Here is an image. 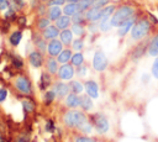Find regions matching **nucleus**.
Listing matches in <instances>:
<instances>
[{
    "instance_id": "nucleus-1",
    "label": "nucleus",
    "mask_w": 158,
    "mask_h": 142,
    "mask_svg": "<svg viewBox=\"0 0 158 142\" xmlns=\"http://www.w3.org/2000/svg\"><path fill=\"white\" fill-rule=\"evenodd\" d=\"M153 28V23L152 21L149 20V17H146V16H142V17H138L130 32L131 35V40L135 41V42H139V41H143L146 37L149 36L151 31Z\"/></svg>"
},
{
    "instance_id": "nucleus-2",
    "label": "nucleus",
    "mask_w": 158,
    "mask_h": 142,
    "mask_svg": "<svg viewBox=\"0 0 158 142\" xmlns=\"http://www.w3.org/2000/svg\"><path fill=\"white\" fill-rule=\"evenodd\" d=\"M133 16H137V9H136V6L130 5V4H121V5H118L116 7L114 15L110 19L111 26L117 28L121 23H123L125 21L130 20Z\"/></svg>"
},
{
    "instance_id": "nucleus-3",
    "label": "nucleus",
    "mask_w": 158,
    "mask_h": 142,
    "mask_svg": "<svg viewBox=\"0 0 158 142\" xmlns=\"http://www.w3.org/2000/svg\"><path fill=\"white\" fill-rule=\"evenodd\" d=\"M63 123L68 128H79L85 121H88V116L85 115V111L78 110V109H68L63 114Z\"/></svg>"
},
{
    "instance_id": "nucleus-4",
    "label": "nucleus",
    "mask_w": 158,
    "mask_h": 142,
    "mask_svg": "<svg viewBox=\"0 0 158 142\" xmlns=\"http://www.w3.org/2000/svg\"><path fill=\"white\" fill-rule=\"evenodd\" d=\"M12 86H14V89L19 94H21L23 96H31L33 94L32 81L28 78V75L25 74V73H20V74H17V75L14 77V79H12Z\"/></svg>"
},
{
    "instance_id": "nucleus-5",
    "label": "nucleus",
    "mask_w": 158,
    "mask_h": 142,
    "mask_svg": "<svg viewBox=\"0 0 158 142\" xmlns=\"http://www.w3.org/2000/svg\"><path fill=\"white\" fill-rule=\"evenodd\" d=\"M89 120L91 121V123H93V126L98 133H100V135L107 133V131L110 128V123H109L107 117L104 114H100V112L93 114V115H90Z\"/></svg>"
},
{
    "instance_id": "nucleus-6",
    "label": "nucleus",
    "mask_w": 158,
    "mask_h": 142,
    "mask_svg": "<svg viewBox=\"0 0 158 142\" xmlns=\"http://www.w3.org/2000/svg\"><path fill=\"white\" fill-rule=\"evenodd\" d=\"M109 65V61H107V57L105 54V52L102 49H96L94 52V56H93V59H91V67L95 72H104L106 70Z\"/></svg>"
},
{
    "instance_id": "nucleus-7",
    "label": "nucleus",
    "mask_w": 158,
    "mask_h": 142,
    "mask_svg": "<svg viewBox=\"0 0 158 142\" xmlns=\"http://www.w3.org/2000/svg\"><path fill=\"white\" fill-rule=\"evenodd\" d=\"M44 54L42 53V52H40L38 49H36V48H33L32 51H30V53H28V56H27V62H28V64L32 67V68H35V69H40V68H42L43 67V64H44Z\"/></svg>"
},
{
    "instance_id": "nucleus-8",
    "label": "nucleus",
    "mask_w": 158,
    "mask_h": 142,
    "mask_svg": "<svg viewBox=\"0 0 158 142\" xmlns=\"http://www.w3.org/2000/svg\"><path fill=\"white\" fill-rule=\"evenodd\" d=\"M75 75V67H73L70 63H65V64H60L58 73H57V78L59 80L63 81H70Z\"/></svg>"
},
{
    "instance_id": "nucleus-9",
    "label": "nucleus",
    "mask_w": 158,
    "mask_h": 142,
    "mask_svg": "<svg viewBox=\"0 0 158 142\" xmlns=\"http://www.w3.org/2000/svg\"><path fill=\"white\" fill-rule=\"evenodd\" d=\"M52 89L54 90V93L57 94V98L58 99H63L70 93V88H69V83H65L63 80H57L52 84Z\"/></svg>"
},
{
    "instance_id": "nucleus-10",
    "label": "nucleus",
    "mask_w": 158,
    "mask_h": 142,
    "mask_svg": "<svg viewBox=\"0 0 158 142\" xmlns=\"http://www.w3.org/2000/svg\"><path fill=\"white\" fill-rule=\"evenodd\" d=\"M63 48H64V44L60 42L59 38L51 40L48 41V44H47V54L49 57H57L62 52Z\"/></svg>"
},
{
    "instance_id": "nucleus-11",
    "label": "nucleus",
    "mask_w": 158,
    "mask_h": 142,
    "mask_svg": "<svg viewBox=\"0 0 158 142\" xmlns=\"http://www.w3.org/2000/svg\"><path fill=\"white\" fill-rule=\"evenodd\" d=\"M32 43H33V47L36 48V49H38L40 52H42L43 54H46L47 53V44H48V42H47V40L42 36V33L40 32H35L33 35H32Z\"/></svg>"
},
{
    "instance_id": "nucleus-12",
    "label": "nucleus",
    "mask_w": 158,
    "mask_h": 142,
    "mask_svg": "<svg viewBox=\"0 0 158 142\" xmlns=\"http://www.w3.org/2000/svg\"><path fill=\"white\" fill-rule=\"evenodd\" d=\"M136 20H137V16H133V17H131L130 20H127V21H125L123 23H121V25L117 27V36H118L120 38H122V37H125L127 33H130L131 30H132V27H133V25H135V22H136Z\"/></svg>"
},
{
    "instance_id": "nucleus-13",
    "label": "nucleus",
    "mask_w": 158,
    "mask_h": 142,
    "mask_svg": "<svg viewBox=\"0 0 158 142\" xmlns=\"http://www.w3.org/2000/svg\"><path fill=\"white\" fill-rule=\"evenodd\" d=\"M84 89L85 93L91 98V99H98L99 98V85L95 80L89 79L84 81Z\"/></svg>"
},
{
    "instance_id": "nucleus-14",
    "label": "nucleus",
    "mask_w": 158,
    "mask_h": 142,
    "mask_svg": "<svg viewBox=\"0 0 158 142\" xmlns=\"http://www.w3.org/2000/svg\"><path fill=\"white\" fill-rule=\"evenodd\" d=\"M102 16V9L91 6L89 10L85 11V19L88 22H99Z\"/></svg>"
},
{
    "instance_id": "nucleus-15",
    "label": "nucleus",
    "mask_w": 158,
    "mask_h": 142,
    "mask_svg": "<svg viewBox=\"0 0 158 142\" xmlns=\"http://www.w3.org/2000/svg\"><path fill=\"white\" fill-rule=\"evenodd\" d=\"M64 105L68 109H78V107H80V95L70 91L64 98Z\"/></svg>"
},
{
    "instance_id": "nucleus-16",
    "label": "nucleus",
    "mask_w": 158,
    "mask_h": 142,
    "mask_svg": "<svg viewBox=\"0 0 158 142\" xmlns=\"http://www.w3.org/2000/svg\"><path fill=\"white\" fill-rule=\"evenodd\" d=\"M147 47H148V42H141L139 41V43L132 49V52H131V59L132 61H138V59H141L146 53H147Z\"/></svg>"
},
{
    "instance_id": "nucleus-17",
    "label": "nucleus",
    "mask_w": 158,
    "mask_h": 142,
    "mask_svg": "<svg viewBox=\"0 0 158 142\" xmlns=\"http://www.w3.org/2000/svg\"><path fill=\"white\" fill-rule=\"evenodd\" d=\"M147 54L149 57H157L158 56V32H156L151 38L148 40V47H147Z\"/></svg>"
},
{
    "instance_id": "nucleus-18",
    "label": "nucleus",
    "mask_w": 158,
    "mask_h": 142,
    "mask_svg": "<svg viewBox=\"0 0 158 142\" xmlns=\"http://www.w3.org/2000/svg\"><path fill=\"white\" fill-rule=\"evenodd\" d=\"M42 36L47 40V41H51V40H54V38H58L59 37V33H60V30L54 25V23H51L48 27H46L42 32Z\"/></svg>"
},
{
    "instance_id": "nucleus-19",
    "label": "nucleus",
    "mask_w": 158,
    "mask_h": 142,
    "mask_svg": "<svg viewBox=\"0 0 158 142\" xmlns=\"http://www.w3.org/2000/svg\"><path fill=\"white\" fill-rule=\"evenodd\" d=\"M44 65H46V70L49 74H52L53 77L57 75L58 69H59V63H58V61H57L56 57H49L48 56L46 58V61H44Z\"/></svg>"
},
{
    "instance_id": "nucleus-20",
    "label": "nucleus",
    "mask_w": 158,
    "mask_h": 142,
    "mask_svg": "<svg viewBox=\"0 0 158 142\" xmlns=\"http://www.w3.org/2000/svg\"><path fill=\"white\" fill-rule=\"evenodd\" d=\"M53 84V75L49 74L47 70L42 72L40 75V81H38V86L41 90H47L49 86H52Z\"/></svg>"
},
{
    "instance_id": "nucleus-21",
    "label": "nucleus",
    "mask_w": 158,
    "mask_h": 142,
    "mask_svg": "<svg viewBox=\"0 0 158 142\" xmlns=\"http://www.w3.org/2000/svg\"><path fill=\"white\" fill-rule=\"evenodd\" d=\"M22 37H23V33H22L21 30H14V31H11V33L9 35L7 42H9V44H10L12 48H16V47L20 44V42L22 41Z\"/></svg>"
},
{
    "instance_id": "nucleus-22",
    "label": "nucleus",
    "mask_w": 158,
    "mask_h": 142,
    "mask_svg": "<svg viewBox=\"0 0 158 142\" xmlns=\"http://www.w3.org/2000/svg\"><path fill=\"white\" fill-rule=\"evenodd\" d=\"M60 42L64 44V47H69L74 40V33L72 32L70 28H65V30H62L60 33H59V37Z\"/></svg>"
},
{
    "instance_id": "nucleus-23",
    "label": "nucleus",
    "mask_w": 158,
    "mask_h": 142,
    "mask_svg": "<svg viewBox=\"0 0 158 142\" xmlns=\"http://www.w3.org/2000/svg\"><path fill=\"white\" fill-rule=\"evenodd\" d=\"M63 15V9L62 6H58V5H52V6H48L47 9V16L48 19L54 22L57 19H59L60 16Z\"/></svg>"
},
{
    "instance_id": "nucleus-24",
    "label": "nucleus",
    "mask_w": 158,
    "mask_h": 142,
    "mask_svg": "<svg viewBox=\"0 0 158 142\" xmlns=\"http://www.w3.org/2000/svg\"><path fill=\"white\" fill-rule=\"evenodd\" d=\"M72 56H73V49L65 47V48L62 49V52L56 58H57V61H58L59 64H65V63H70Z\"/></svg>"
},
{
    "instance_id": "nucleus-25",
    "label": "nucleus",
    "mask_w": 158,
    "mask_h": 142,
    "mask_svg": "<svg viewBox=\"0 0 158 142\" xmlns=\"http://www.w3.org/2000/svg\"><path fill=\"white\" fill-rule=\"evenodd\" d=\"M10 63H11V67L16 70H22L25 68V61L17 53H11L10 54Z\"/></svg>"
},
{
    "instance_id": "nucleus-26",
    "label": "nucleus",
    "mask_w": 158,
    "mask_h": 142,
    "mask_svg": "<svg viewBox=\"0 0 158 142\" xmlns=\"http://www.w3.org/2000/svg\"><path fill=\"white\" fill-rule=\"evenodd\" d=\"M54 25L62 31V30H65V28H70L72 26V17L68 16V15H62L59 19H57L54 21Z\"/></svg>"
},
{
    "instance_id": "nucleus-27",
    "label": "nucleus",
    "mask_w": 158,
    "mask_h": 142,
    "mask_svg": "<svg viewBox=\"0 0 158 142\" xmlns=\"http://www.w3.org/2000/svg\"><path fill=\"white\" fill-rule=\"evenodd\" d=\"M93 106H94V102H93V99L88 95V94H83L80 95V109L85 112H89L93 110Z\"/></svg>"
},
{
    "instance_id": "nucleus-28",
    "label": "nucleus",
    "mask_w": 158,
    "mask_h": 142,
    "mask_svg": "<svg viewBox=\"0 0 158 142\" xmlns=\"http://www.w3.org/2000/svg\"><path fill=\"white\" fill-rule=\"evenodd\" d=\"M62 9H63V14L64 15H68V16L72 17L75 12L79 11V4L78 2H69V1H67L62 6Z\"/></svg>"
},
{
    "instance_id": "nucleus-29",
    "label": "nucleus",
    "mask_w": 158,
    "mask_h": 142,
    "mask_svg": "<svg viewBox=\"0 0 158 142\" xmlns=\"http://www.w3.org/2000/svg\"><path fill=\"white\" fill-rule=\"evenodd\" d=\"M51 23H52V21L48 19L47 15H44V16H38L37 20H36V28H37V31L42 32V31H43L46 27H48Z\"/></svg>"
},
{
    "instance_id": "nucleus-30",
    "label": "nucleus",
    "mask_w": 158,
    "mask_h": 142,
    "mask_svg": "<svg viewBox=\"0 0 158 142\" xmlns=\"http://www.w3.org/2000/svg\"><path fill=\"white\" fill-rule=\"evenodd\" d=\"M56 99H57V94L54 93L53 89H47V90H44V93H43V98H42L44 105H47V106L52 105V104L54 102Z\"/></svg>"
},
{
    "instance_id": "nucleus-31",
    "label": "nucleus",
    "mask_w": 158,
    "mask_h": 142,
    "mask_svg": "<svg viewBox=\"0 0 158 142\" xmlns=\"http://www.w3.org/2000/svg\"><path fill=\"white\" fill-rule=\"evenodd\" d=\"M70 30L77 37H84L86 33V26L83 23H72Z\"/></svg>"
},
{
    "instance_id": "nucleus-32",
    "label": "nucleus",
    "mask_w": 158,
    "mask_h": 142,
    "mask_svg": "<svg viewBox=\"0 0 158 142\" xmlns=\"http://www.w3.org/2000/svg\"><path fill=\"white\" fill-rule=\"evenodd\" d=\"M84 63H85V57H84V54H83L81 52H74L73 56H72V59H70V64L77 68V67H79V65L84 64Z\"/></svg>"
},
{
    "instance_id": "nucleus-33",
    "label": "nucleus",
    "mask_w": 158,
    "mask_h": 142,
    "mask_svg": "<svg viewBox=\"0 0 158 142\" xmlns=\"http://www.w3.org/2000/svg\"><path fill=\"white\" fill-rule=\"evenodd\" d=\"M69 88H70L72 93L81 94L83 90H84V83H81L80 80H77V79H72L69 81Z\"/></svg>"
},
{
    "instance_id": "nucleus-34",
    "label": "nucleus",
    "mask_w": 158,
    "mask_h": 142,
    "mask_svg": "<svg viewBox=\"0 0 158 142\" xmlns=\"http://www.w3.org/2000/svg\"><path fill=\"white\" fill-rule=\"evenodd\" d=\"M116 7H117V6H116L115 4H109V5H106L105 7H102V16H101V20H110L111 16L114 15Z\"/></svg>"
},
{
    "instance_id": "nucleus-35",
    "label": "nucleus",
    "mask_w": 158,
    "mask_h": 142,
    "mask_svg": "<svg viewBox=\"0 0 158 142\" xmlns=\"http://www.w3.org/2000/svg\"><path fill=\"white\" fill-rule=\"evenodd\" d=\"M84 46H85V42H84V38L83 37H77L73 40L72 44H70V48L74 51V52H81L84 49Z\"/></svg>"
},
{
    "instance_id": "nucleus-36",
    "label": "nucleus",
    "mask_w": 158,
    "mask_h": 142,
    "mask_svg": "<svg viewBox=\"0 0 158 142\" xmlns=\"http://www.w3.org/2000/svg\"><path fill=\"white\" fill-rule=\"evenodd\" d=\"M17 11L16 10H14L11 6L4 12V20L5 21H7V22H14V21H16V19H17Z\"/></svg>"
},
{
    "instance_id": "nucleus-37",
    "label": "nucleus",
    "mask_w": 158,
    "mask_h": 142,
    "mask_svg": "<svg viewBox=\"0 0 158 142\" xmlns=\"http://www.w3.org/2000/svg\"><path fill=\"white\" fill-rule=\"evenodd\" d=\"M22 109H23V111L25 112H33L35 111V109H36V104L33 102V100L32 99H23L22 100Z\"/></svg>"
},
{
    "instance_id": "nucleus-38",
    "label": "nucleus",
    "mask_w": 158,
    "mask_h": 142,
    "mask_svg": "<svg viewBox=\"0 0 158 142\" xmlns=\"http://www.w3.org/2000/svg\"><path fill=\"white\" fill-rule=\"evenodd\" d=\"M26 5H27L26 0H10V6L14 10H16L17 12L23 11V9L26 7Z\"/></svg>"
},
{
    "instance_id": "nucleus-39",
    "label": "nucleus",
    "mask_w": 158,
    "mask_h": 142,
    "mask_svg": "<svg viewBox=\"0 0 158 142\" xmlns=\"http://www.w3.org/2000/svg\"><path fill=\"white\" fill-rule=\"evenodd\" d=\"M86 22L88 21L85 19V12H83V11H78L72 16V23H83V25H85Z\"/></svg>"
},
{
    "instance_id": "nucleus-40",
    "label": "nucleus",
    "mask_w": 158,
    "mask_h": 142,
    "mask_svg": "<svg viewBox=\"0 0 158 142\" xmlns=\"http://www.w3.org/2000/svg\"><path fill=\"white\" fill-rule=\"evenodd\" d=\"M93 128H94V126H93V123H91V121L90 120H88V121H85L78 130L80 131V132H83L84 135H89V133H91V131H93Z\"/></svg>"
},
{
    "instance_id": "nucleus-41",
    "label": "nucleus",
    "mask_w": 158,
    "mask_h": 142,
    "mask_svg": "<svg viewBox=\"0 0 158 142\" xmlns=\"http://www.w3.org/2000/svg\"><path fill=\"white\" fill-rule=\"evenodd\" d=\"M112 28V26H111V22H110V20H100L99 21V30H100V32H109L110 30Z\"/></svg>"
},
{
    "instance_id": "nucleus-42",
    "label": "nucleus",
    "mask_w": 158,
    "mask_h": 142,
    "mask_svg": "<svg viewBox=\"0 0 158 142\" xmlns=\"http://www.w3.org/2000/svg\"><path fill=\"white\" fill-rule=\"evenodd\" d=\"M94 1L95 0H80L78 4H79V11H83L85 12L86 10H89L93 5H94Z\"/></svg>"
},
{
    "instance_id": "nucleus-43",
    "label": "nucleus",
    "mask_w": 158,
    "mask_h": 142,
    "mask_svg": "<svg viewBox=\"0 0 158 142\" xmlns=\"http://www.w3.org/2000/svg\"><path fill=\"white\" fill-rule=\"evenodd\" d=\"M88 72H89V69H88V67L85 64H81V65H79V67L75 68V75H78L79 78L86 77L88 75Z\"/></svg>"
},
{
    "instance_id": "nucleus-44",
    "label": "nucleus",
    "mask_w": 158,
    "mask_h": 142,
    "mask_svg": "<svg viewBox=\"0 0 158 142\" xmlns=\"http://www.w3.org/2000/svg\"><path fill=\"white\" fill-rule=\"evenodd\" d=\"M86 31L89 33H98L100 30H99V22H88L86 23Z\"/></svg>"
},
{
    "instance_id": "nucleus-45",
    "label": "nucleus",
    "mask_w": 158,
    "mask_h": 142,
    "mask_svg": "<svg viewBox=\"0 0 158 142\" xmlns=\"http://www.w3.org/2000/svg\"><path fill=\"white\" fill-rule=\"evenodd\" d=\"M73 142H96V140L91 138V137H88L86 135H78L74 137Z\"/></svg>"
},
{
    "instance_id": "nucleus-46",
    "label": "nucleus",
    "mask_w": 158,
    "mask_h": 142,
    "mask_svg": "<svg viewBox=\"0 0 158 142\" xmlns=\"http://www.w3.org/2000/svg\"><path fill=\"white\" fill-rule=\"evenodd\" d=\"M151 74L154 79H158V56L153 61V64H152V68H151Z\"/></svg>"
},
{
    "instance_id": "nucleus-47",
    "label": "nucleus",
    "mask_w": 158,
    "mask_h": 142,
    "mask_svg": "<svg viewBox=\"0 0 158 142\" xmlns=\"http://www.w3.org/2000/svg\"><path fill=\"white\" fill-rule=\"evenodd\" d=\"M16 23H17V26H19L20 28H25V27L27 26V17H26V15H20V16H17Z\"/></svg>"
},
{
    "instance_id": "nucleus-48",
    "label": "nucleus",
    "mask_w": 158,
    "mask_h": 142,
    "mask_svg": "<svg viewBox=\"0 0 158 142\" xmlns=\"http://www.w3.org/2000/svg\"><path fill=\"white\" fill-rule=\"evenodd\" d=\"M44 130L47 132H49V133H54V131H56V123H54V121L47 120V122L44 125Z\"/></svg>"
},
{
    "instance_id": "nucleus-49",
    "label": "nucleus",
    "mask_w": 158,
    "mask_h": 142,
    "mask_svg": "<svg viewBox=\"0 0 158 142\" xmlns=\"http://www.w3.org/2000/svg\"><path fill=\"white\" fill-rule=\"evenodd\" d=\"M109 4H111V0H95L93 6L102 9V7H105L106 5H109Z\"/></svg>"
},
{
    "instance_id": "nucleus-50",
    "label": "nucleus",
    "mask_w": 158,
    "mask_h": 142,
    "mask_svg": "<svg viewBox=\"0 0 158 142\" xmlns=\"http://www.w3.org/2000/svg\"><path fill=\"white\" fill-rule=\"evenodd\" d=\"M10 7V0H0V12H5Z\"/></svg>"
},
{
    "instance_id": "nucleus-51",
    "label": "nucleus",
    "mask_w": 158,
    "mask_h": 142,
    "mask_svg": "<svg viewBox=\"0 0 158 142\" xmlns=\"http://www.w3.org/2000/svg\"><path fill=\"white\" fill-rule=\"evenodd\" d=\"M7 95H9L7 89L6 88H0V104L4 102L7 99Z\"/></svg>"
},
{
    "instance_id": "nucleus-52",
    "label": "nucleus",
    "mask_w": 158,
    "mask_h": 142,
    "mask_svg": "<svg viewBox=\"0 0 158 142\" xmlns=\"http://www.w3.org/2000/svg\"><path fill=\"white\" fill-rule=\"evenodd\" d=\"M65 2H67V0H48V1H47V5H48V6H52V5L63 6Z\"/></svg>"
},
{
    "instance_id": "nucleus-53",
    "label": "nucleus",
    "mask_w": 158,
    "mask_h": 142,
    "mask_svg": "<svg viewBox=\"0 0 158 142\" xmlns=\"http://www.w3.org/2000/svg\"><path fill=\"white\" fill-rule=\"evenodd\" d=\"M16 142H28V137H25V136H20L19 140Z\"/></svg>"
},
{
    "instance_id": "nucleus-54",
    "label": "nucleus",
    "mask_w": 158,
    "mask_h": 142,
    "mask_svg": "<svg viewBox=\"0 0 158 142\" xmlns=\"http://www.w3.org/2000/svg\"><path fill=\"white\" fill-rule=\"evenodd\" d=\"M0 142H7V141H6V138L4 136H0Z\"/></svg>"
},
{
    "instance_id": "nucleus-55",
    "label": "nucleus",
    "mask_w": 158,
    "mask_h": 142,
    "mask_svg": "<svg viewBox=\"0 0 158 142\" xmlns=\"http://www.w3.org/2000/svg\"><path fill=\"white\" fill-rule=\"evenodd\" d=\"M156 10H157V14H158V4H157V6H156Z\"/></svg>"
},
{
    "instance_id": "nucleus-56",
    "label": "nucleus",
    "mask_w": 158,
    "mask_h": 142,
    "mask_svg": "<svg viewBox=\"0 0 158 142\" xmlns=\"http://www.w3.org/2000/svg\"><path fill=\"white\" fill-rule=\"evenodd\" d=\"M52 142H57V141H52Z\"/></svg>"
}]
</instances>
